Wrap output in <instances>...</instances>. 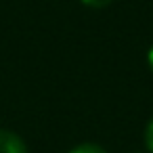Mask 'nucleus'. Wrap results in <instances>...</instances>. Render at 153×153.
<instances>
[{"label": "nucleus", "mask_w": 153, "mask_h": 153, "mask_svg": "<svg viewBox=\"0 0 153 153\" xmlns=\"http://www.w3.org/2000/svg\"><path fill=\"white\" fill-rule=\"evenodd\" d=\"M0 153H27L25 143L11 130H0Z\"/></svg>", "instance_id": "1"}, {"label": "nucleus", "mask_w": 153, "mask_h": 153, "mask_svg": "<svg viewBox=\"0 0 153 153\" xmlns=\"http://www.w3.org/2000/svg\"><path fill=\"white\" fill-rule=\"evenodd\" d=\"M69 153H107L101 145H94V143H82L78 147H74Z\"/></svg>", "instance_id": "2"}, {"label": "nucleus", "mask_w": 153, "mask_h": 153, "mask_svg": "<svg viewBox=\"0 0 153 153\" xmlns=\"http://www.w3.org/2000/svg\"><path fill=\"white\" fill-rule=\"evenodd\" d=\"M82 2L86 7H92V9H105V7H109L113 2V0H82Z\"/></svg>", "instance_id": "4"}, {"label": "nucleus", "mask_w": 153, "mask_h": 153, "mask_svg": "<svg viewBox=\"0 0 153 153\" xmlns=\"http://www.w3.org/2000/svg\"><path fill=\"white\" fill-rule=\"evenodd\" d=\"M145 145H147V151L153 153V117L149 120V124L145 128Z\"/></svg>", "instance_id": "3"}, {"label": "nucleus", "mask_w": 153, "mask_h": 153, "mask_svg": "<svg viewBox=\"0 0 153 153\" xmlns=\"http://www.w3.org/2000/svg\"><path fill=\"white\" fill-rule=\"evenodd\" d=\"M147 63H149V67H151V71H153V46H151L149 53H147Z\"/></svg>", "instance_id": "5"}]
</instances>
